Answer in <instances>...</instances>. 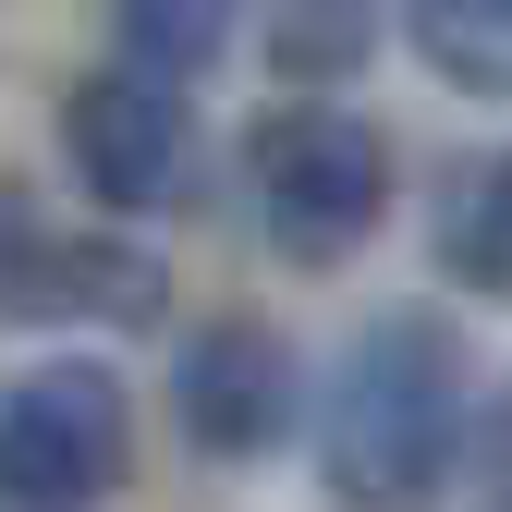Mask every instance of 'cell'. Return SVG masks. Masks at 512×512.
<instances>
[{"label":"cell","mask_w":512,"mask_h":512,"mask_svg":"<svg viewBox=\"0 0 512 512\" xmlns=\"http://www.w3.org/2000/svg\"><path fill=\"white\" fill-rule=\"evenodd\" d=\"M464 342L452 317H366L317 378V488L342 512H427L464 464Z\"/></svg>","instance_id":"cell-1"},{"label":"cell","mask_w":512,"mask_h":512,"mask_svg":"<svg viewBox=\"0 0 512 512\" xmlns=\"http://www.w3.org/2000/svg\"><path fill=\"white\" fill-rule=\"evenodd\" d=\"M244 196H256V232H269L281 269H342V256L391 220V147H378L366 110H342V98H293V110L256 122Z\"/></svg>","instance_id":"cell-2"},{"label":"cell","mask_w":512,"mask_h":512,"mask_svg":"<svg viewBox=\"0 0 512 512\" xmlns=\"http://www.w3.org/2000/svg\"><path fill=\"white\" fill-rule=\"evenodd\" d=\"M122 452H135V415L110 366L61 354L0 391V500L13 512H98L122 488Z\"/></svg>","instance_id":"cell-3"},{"label":"cell","mask_w":512,"mask_h":512,"mask_svg":"<svg viewBox=\"0 0 512 512\" xmlns=\"http://www.w3.org/2000/svg\"><path fill=\"white\" fill-rule=\"evenodd\" d=\"M171 269L122 232L49 220L25 183H0V317H98V330H147Z\"/></svg>","instance_id":"cell-4"},{"label":"cell","mask_w":512,"mask_h":512,"mask_svg":"<svg viewBox=\"0 0 512 512\" xmlns=\"http://www.w3.org/2000/svg\"><path fill=\"white\" fill-rule=\"evenodd\" d=\"M171 415H183V439H196L208 464H256V452L293 439L305 366H293V342L269 317H208V330L183 342V366H171Z\"/></svg>","instance_id":"cell-5"},{"label":"cell","mask_w":512,"mask_h":512,"mask_svg":"<svg viewBox=\"0 0 512 512\" xmlns=\"http://www.w3.org/2000/svg\"><path fill=\"white\" fill-rule=\"evenodd\" d=\"M61 159H74V183L110 208V220H147L183 196V159H196V135H183V86H147V74H86L74 98H61Z\"/></svg>","instance_id":"cell-6"},{"label":"cell","mask_w":512,"mask_h":512,"mask_svg":"<svg viewBox=\"0 0 512 512\" xmlns=\"http://www.w3.org/2000/svg\"><path fill=\"white\" fill-rule=\"evenodd\" d=\"M439 269H452L464 293H500L512 305V147H476L439 171Z\"/></svg>","instance_id":"cell-7"},{"label":"cell","mask_w":512,"mask_h":512,"mask_svg":"<svg viewBox=\"0 0 512 512\" xmlns=\"http://www.w3.org/2000/svg\"><path fill=\"white\" fill-rule=\"evenodd\" d=\"M378 49V0H269V74L293 98H330L342 74H366Z\"/></svg>","instance_id":"cell-8"},{"label":"cell","mask_w":512,"mask_h":512,"mask_svg":"<svg viewBox=\"0 0 512 512\" xmlns=\"http://www.w3.org/2000/svg\"><path fill=\"white\" fill-rule=\"evenodd\" d=\"M403 37L439 86L512 98V0H403Z\"/></svg>","instance_id":"cell-9"},{"label":"cell","mask_w":512,"mask_h":512,"mask_svg":"<svg viewBox=\"0 0 512 512\" xmlns=\"http://www.w3.org/2000/svg\"><path fill=\"white\" fill-rule=\"evenodd\" d=\"M232 25H244V0H122V74L196 86V74H220Z\"/></svg>","instance_id":"cell-10"},{"label":"cell","mask_w":512,"mask_h":512,"mask_svg":"<svg viewBox=\"0 0 512 512\" xmlns=\"http://www.w3.org/2000/svg\"><path fill=\"white\" fill-rule=\"evenodd\" d=\"M464 464H476V500H488V512H512V391L464 427Z\"/></svg>","instance_id":"cell-11"}]
</instances>
